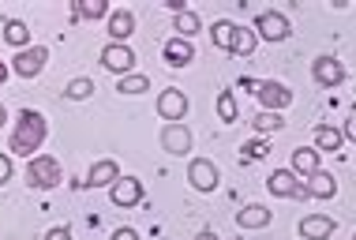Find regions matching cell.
Here are the masks:
<instances>
[{
    "label": "cell",
    "instance_id": "cell-1",
    "mask_svg": "<svg viewBox=\"0 0 356 240\" xmlns=\"http://www.w3.org/2000/svg\"><path fill=\"white\" fill-rule=\"evenodd\" d=\"M45 117L38 109H23L19 113V124H15V131H12V150L15 154H23V158H31L38 147L45 143Z\"/></svg>",
    "mask_w": 356,
    "mask_h": 240
},
{
    "label": "cell",
    "instance_id": "cell-2",
    "mask_svg": "<svg viewBox=\"0 0 356 240\" xmlns=\"http://www.w3.org/2000/svg\"><path fill=\"white\" fill-rule=\"evenodd\" d=\"M26 184L38 188V191L60 184V166H56V158H49V154H34L31 166H26Z\"/></svg>",
    "mask_w": 356,
    "mask_h": 240
},
{
    "label": "cell",
    "instance_id": "cell-3",
    "mask_svg": "<svg viewBox=\"0 0 356 240\" xmlns=\"http://www.w3.org/2000/svg\"><path fill=\"white\" fill-rule=\"evenodd\" d=\"M45 61H49V49L45 45H31V49H19L15 61H12V72L19 79H34V75H42Z\"/></svg>",
    "mask_w": 356,
    "mask_h": 240
},
{
    "label": "cell",
    "instance_id": "cell-4",
    "mask_svg": "<svg viewBox=\"0 0 356 240\" xmlns=\"http://www.w3.org/2000/svg\"><path fill=\"white\" fill-rule=\"evenodd\" d=\"M255 98L263 102V109H270V113H277V109H285V105H293V90H289L285 83H277V79H263V83H255Z\"/></svg>",
    "mask_w": 356,
    "mask_h": 240
},
{
    "label": "cell",
    "instance_id": "cell-5",
    "mask_svg": "<svg viewBox=\"0 0 356 240\" xmlns=\"http://www.w3.org/2000/svg\"><path fill=\"white\" fill-rule=\"evenodd\" d=\"M266 188L282 199H307V184H300V180L293 177V169H274L270 180H266Z\"/></svg>",
    "mask_w": 356,
    "mask_h": 240
},
{
    "label": "cell",
    "instance_id": "cell-6",
    "mask_svg": "<svg viewBox=\"0 0 356 240\" xmlns=\"http://www.w3.org/2000/svg\"><path fill=\"white\" fill-rule=\"evenodd\" d=\"M289 19L282 15V12H259L255 15V34H263L266 42H285L289 38Z\"/></svg>",
    "mask_w": 356,
    "mask_h": 240
},
{
    "label": "cell",
    "instance_id": "cell-7",
    "mask_svg": "<svg viewBox=\"0 0 356 240\" xmlns=\"http://www.w3.org/2000/svg\"><path fill=\"white\" fill-rule=\"evenodd\" d=\"M102 64H105L109 72H117L120 79H124V75H131V64H136V53H131L128 45H117V42H109V45L102 49Z\"/></svg>",
    "mask_w": 356,
    "mask_h": 240
},
{
    "label": "cell",
    "instance_id": "cell-8",
    "mask_svg": "<svg viewBox=\"0 0 356 240\" xmlns=\"http://www.w3.org/2000/svg\"><path fill=\"white\" fill-rule=\"evenodd\" d=\"M158 113H161V120H169V124H180V120H184V113H188L184 90H161Z\"/></svg>",
    "mask_w": 356,
    "mask_h": 240
},
{
    "label": "cell",
    "instance_id": "cell-9",
    "mask_svg": "<svg viewBox=\"0 0 356 240\" xmlns=\"http://www.w3.org/2000/svg\"><path fill=\"white\" fill-rule=\"evenodd\" d=\"M188 180H191V188H199V191H214V188H218V169H214V161L195 158V161L188 166Z\"/></svg>",
    "mask_w": 356,
    "mask_h": 240
},
{
    "label": "cell",
    "instance_id": "cell-10",
    "mask_svg": "<svg viewBox=\"0 0 356 240\" xmlns=\"http://www.w3.org/2000/svg\"><path fill=\"white\" fill-rule=\"evenodd\" d=\"M312 79L323 83V86H338V83L345 79L341 61H338V56H319V61L312 64Z\"/></svg>",
    "mask_w": 356,
    "mask_h": 240
},
{
    "label": "cell",
    "instance_id": "cell-11",
    "mask_svg": "<svg viewBox=\"0 0 356 240\" xmlns=\"http://www.w3.org/2000/svg\"><path fill=\"white\" fill-rule=\"evenodd\" d=\"M109 195H113V203H117V207H136L143 199V180L139 177H120L117 184L109 188Z\"/></svg>",
    "mask_w": 356,
    "mask_h": 240
},
{
    "label": "cell",
    "instance_id": "cell-12",
    "mask_svg": "<svg viewBox=\"0 0 356 240\" xmlns=\"http://www.w3.org/2000/svg\"><path fill=\"white\" fill-rule=\"evenodd\" d=\"M161 147H165L172 158L188 154L191 150V131L184 128V124H165V131H161Z\"/></svg>",
    "mask_w": 356,
    "mask_h": 240
},
{
    "label": "cell",
    "instance_id": "cell-13",
    "mask_svg": "<svg viewBox=\"0 0 356 240\" xmlns=\"http://www.w3.org/2000/svg\"><path fill=\"white\" fill-rule=\"evenodd\" d=\"M120 180V166L117 161H94V169H90V177H86V188H113Z\"/></svg>",
    "mask_w": 356,
    "mask_h": 240
},
{
    "label": "cell",
    "instance_id": "cell-14",
    "mask_svg": "<svg viewBox=\"0 0 356 240\" xmlns=\"http://www.w3.org/2000/svg\"><path fill=\"white\" fill-rule=\"evenodd\" d=\"M210 38H214V45H218V49H225V53H236L240 26H236V23H229V19H218V23L210 26Z\"/></svg>",
    "mask_w": 356,
    "mask_h": 240
},
{
    "label": "cell",
    "instance_id": "cell-15",
    "mask_svg": "<svg viewBox=\"0 0 356 240\" xmlns=\"http://www.w3.org/2000/svg\"><path fill=\"white\" fill-rule=\"evenodd\" d=\"M330 233H334V218H326V214H307L300 222V237L304 240H326Z\"/></svg>",
    "mask_w": 356,
    "mask_h": 240
},
{
    "label": "cell",
    "instance_id": "cell-16",
    "mask_svg": "<svg viewBox=\"0 0 356 240\" xmlns=\"http://www.w3.org/2000/svg\"><path fill=\"white\" fill-rule=\"evenodd\" d=\"M191 61H195V53H191V45L184 38H169L165 42V64L169 68H188Z\"/></svg>",
    "mask_w": 356,
    "mask_h": 240
},
{
    "label": "cell",
    "instance_id": "cell-17",
    "mask_svg": "<svg viewBox=\"0 0 356 240\" xmlns=\"http://www.w3.org/2000/svg\"><path fill=\"white\" fill-rule=\"evenodd\" d=\"M236 225L240 229H263V225H270V210H266L263 203H248L236 214Z\"/></svg>",
    "mask_w": 356,
    "mask_h": 240
},
{
    "label": "cell",
    "instance_id": "cell-18",
    "mask_svg": "<svg viewBox=\"0 0 356 240\" xmlns=\"http://www.w3.org/2000/svg\"><path fill=\"white\" fill-rule=\"evenodd\" d=\"M131 31H136V15H131L128 8H120V12L109 15V38H113L117 45H124V38H128Z\"/></svg>",
    "mask_w": 356,
    "mask_h": 240
},
{
    "label": "cell",
    "instance_id": "cell-19",
    "mask_svg": "<svg viewBox=\"0 0 356 240\" xmlns=\"http://www.w3.org/2000/svg\"><path fill=\"white\" fill-rule=\"evenodd\" d=\"M4 42L15 45V49H31V45H26L31 42V26H26L23 19H8L4 23Z\"/></svg>",
    "mask_w": 356,
    "mask_h": 240
},
{
    "label": "cell",
    "instance_id": "cell-20",
    "mask_svg": "<svg viewBox=\"0 0 356 240\" xmlns=\"http://www.w3.org/2000/svg\"><path fill=\"white\" fill-rule=\"evenodd\" d=\"M334 191H338V180H334L330 173H312V180H307V195L334 199Z\"/></svg>",
    "mask_w": 356,
    "mask_h": 240
},
{
    "label": "cell",
    "instance_id": "cell-21",
    "mask_svg": "<svg viewBox=\"0 0 356 240\" xmlns=\"http://www.w3.org/2000/svg\"><path fill=\"white\" fill-rule=\"evenodd\" d=\"M293 173H304V177L319 173V150H312V147L293 150Z\"/></svg>",
    "mask_w": 356,
    "mask_h": 240
},
{
    "label": "cell",
    "instance_id": "cell-22",
    "mask_svg": "<svg viewBox=\"0 0 356 240\" xmlns=\"http://www.w3.org/2000/svg\"><path fill=\"white\" fill-rule=\"evenodd\" d=\"M341 131L338 128H326V124H319V128H315V147L319 150H338L341 147Z\"/></svg>",
    "mask_w": 356,
    "mask_h": 240
},
{
    "label": "cell",
    "instance_id": "cell-23",
    "mask_svg": "<svg viewBox=\"0 0 356 240\" xmlns=\"http://www.w3.org/2000/svg\"><path fill=\"white\" fill-rule=\"evenodd\" d=\"M75 15L79 19H102V15H109V4H105V0H83V4H75Z\"/></svg>",
    "mask_w": 356,
    "mask_h": 240
},
{
    "label": "cell",
    "instance_id": "cell-24",
    "mask_svg": "<svg viewBox=\"0 0 356 240\" xmlns=\"http://www.w3.org/2000/svg\"><path fill=\"white\" fill-rule=\"evenodd\" d=\"M218 117L225 120V124L236 120V98H233V90H221L218 94Z\"/></svg>",
    "mask_w": 356,
    "mask_h": 240
},
{
    "label": "cell",
    "instance_id": "cell-25",
    "mask_svg": "<svg viewBox=\"0 0 356 240\" xmlns=\"http://www.w3.org/2000/svg\"><path fill=\"white\" fill-rule=\"evenodd\" d=\"M117 90H120V94H143V90H150V79H147V75H136V72H131V75H124V79H120Z\"/></svg>",
    "mask_w": 356,
    "mask_h": 240
},
{
    "label": "cell",
    "instance_id": "cell-26",
    "mask_svg": "<svg viewBox=\"0 0 356 240\" xmlns=\"http://www.w3.org/2000/svg\"><path fill=\"white\" fill-rule=\"evenodd\" d=\"M252 124H255V131H259V136H263V131H282V128H285V120L277 117V113H270V109H266V113H259V117H255Z\"/></svg>",
    "mask_w": 356,
    "mask_h": 240
},
{
    "label": "cell",
    "instance_id": "cell-27",
    "mask_svg": "<svg viewBox=\"0 0 356 240\" xmlns=\"http://www.w3.org/2000/svg\"><path fill=\"white\" fill-rule=\"evenodd\" d=\"M266 154H270L266 139H252V143H244V147H240V158H244V161H259V158H266Z\"/></svg>",
    "mask_w": 356,
    "mask_h": 240
},
{
    "label": "cell",
    "instance_id": "cell-28",
    "mask_svg": "<svg viewBox=\"0 0 356 240\" xmlns=\"http://www.w3.org/2000/svg\"><path fill=\"white\" fill-rule=\"evenodd\" d=\"M177 31H180V38H184V42H188L191 34H199V15H195V12H180V15H177Z\"/></svg>",
    "mask_w": 356,
    "mask_h": 240
},
{
    "label": "cell",
    "instance_id": "cell-29",
    "mask_svg": "<svg viewBox=\"0 0 356 240\" xmlns=\"http://www.w3.org/2000/svg\"><path fill=\"white\" fill-rule=\"evenodd\" d=\"M255 42H259V34H255V31H248V26H240V42H236V56H252V53H255Z\"/></svg>",
    "mask_w": 356,
    "mask_h": 240
},
{
    "label": "cell",
    "instance_id": "cell-30",
    "mask_svg": "<svg viewBox=\"0 0 356 240\" xmlns=\"http://www.w3.org/2000/svg\"><path fill=\"white\" fill-rule=\"evenodd\" d=\"M90 94H94V83L90 79H72L68 83V98L72 102H83V98H90Z\"/></svg>",
    "mask_w": 356,
    "mask_h": 240
},
{
    "label": "cell",
    "instance_id": "cell-31",
    "mask_svg": "<svg viewBox=\"0 0 356 240\" xmlns=\"http://www.w3.org/2000/svg\"><path fill=\"white\" fill-rule=\"evenodd\" d=\"M8 180H12V158L0 154V184H8Z\"/></svg>",
    "mask_w": 356,
    "mask_h": 240
},
{
    "label": "cell",
    "instance_id": "cell-32",
    "mask_svg": "<svg viewBox=\"0 0 356 240\" xmlns=\"http://www.w3.org/2000/svg\"><path fill=\"white\" fill-rule=\"evenodd\" d=\"M45 240H72V233H68V225H56V229L45 233Z\"/></svg>",
    "mask_w": 356,
    "mask_h": 240
},
{
    "label": "cell",
    "instance_id": "cell-33",
    "mask_svg": "<svg viewBox=\"0 0 356 240\" xmlns=\"http://www.w3.org/2000/svg\"><path fill=\"white\" fill-rule=\"evenodd\" d=\"M109 240H139V233H136V229H128V225H124V229H117V233H113Z\"/></svg>",
    "mask_w": 356,
    "mask_h": 240
},
{
    "label": "cell",
    "instance_id": "cell-34",
    "mask_svg": "<svg viewBox=\"0 0 356 240\" xmlns=\"http://www.w3.org/2000/svg\"><path fill=\"white\" fill-rule=\"evenodd\" d=\"M341 136L356 143V113H353V117H349V120H345V131H341Z\"/></svg>",
    "mask_w": 356,
    "mask_h": 240
},
{
    "label": "cell",
    "instance_id": "cell-35",
    "mask_svg": "<svg viewBox=\"0 0 356 240\" xmlns=\"http://www.w3.org/2000/svg\"><path fill=\"white\" fill-rule=\"evenodd\" d=\"M195 240H218V237H214V233H210V229H203V233H199Z\"/></svg>",
    "mask_w": 356,
    "mask_h": 240
},
{
    "label": "cell",
    "instance_id": "cell-36",
    "mask_svg": "<svg viewBox=\"0 0 356 240\" xmlns=\"http://www.w3.org/2000/svg\"><path fill=\"white\" fill-rule=\"evenodd\" d=\"M8 79V68H4V64H0V83H4Z\"/></svg>",
    "mask_w": 356,
    "mask_h": 240
},
{
    "label": "cell",
    "instance_id": "cell-37",
    "mask_svg": "<svg viewBox=\"0 0 356 240\" xmlns=\"http://www.w3.org/2000/svg\"><path fill=\"white\" fill-rule=\"evenodd\" d=\"M4 117H8V113H4V105H0V124H4Z\"/></svg>",
    "mask_w": 356,
    "mask_h": 240
},
{
    "label": "cell",
    "instance_id": "cell-38",
    "mask_svg": "<svg viewBox=\"0 0 356 240\" xmlns=\"http://www.w3.org/2000/svg\"><path fill=\"white\" fill-rule=\"evenodd\" d=\"M353 240H356V237H353Z\"/></svg>",
    "mask_w": 356,
    "mask_h": 240
}]
</instances>
